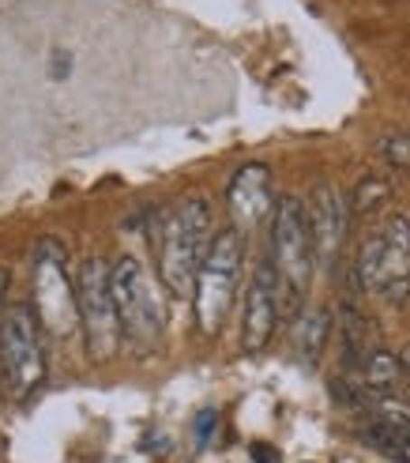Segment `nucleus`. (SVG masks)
I'll return each mask as SVG.
<instances>
[{"label": "nucleus", "mask_w": 410, "mask_h": 463, "mask_svg": "<svg viewBox=\"0 0 410 463\" xmlns=\"http://www.w3.org/2000/svg\"><path fill=\"white\" fill-rule=\"evenodd\" d=\"M0 365L15 392H31L45 377V351L38 335V313L12 306L0 320Z\"/></svg>", "instance_id": "8"}, {"label": "nucleus", "mask_w": 410, "mask_h": 463, "mask_svg": "<svg viewBox=\"0 0 410 463\" xmlns=\"http://www.w3.org/2000/svg\"><path fill=\"white\" fill-rule=\"evenodd\" d=\"M248 456H253V463H283V452L267 441H253L248 445Z\"/></svg>", "instance_id": "16"}, {"label": "nucleus", "mask_w": 410, "mask_h": 463, "mask_svg": "<svg viewBox=\"0 0 410 463\" xmlns=\"http://www.w3.org/2000/svg\"><path fill=\"white\" fill-rule=\"evenodd\" d=\"M31 287H34V309L38 324L50 328V335H72L79 328V290L68 275V252L57 241H38L31 260Z\"/></svg>", "instance_id": "5"}, {"label": "nucleus", "mask_w": 410, "mask_h": 463, "mask_svg": "<svg viewBox=\"0 0 410 463\" xmlns=\"http://www.w3.org/2000/svg\"><path fill=\"white\" fill-rule=\"evenodd\" d=\"M377 151L384 155V162H392V166H399V170H410V132L384 136Z\"/></svg>", "instance_id": "15"}, {"label": "nucleus", "mask_w": 410, "mask_h": 463, "mask_svg": "<svg viewBox=\"0 0 410 463\" xmlns=\"http://www.w3.org/2000/svg\"><path fill=\"white\" fill-rule=\"evenodd\" d=\"M354 268L361 290L403 302L410 294V215H392L380 234L366 238Z\"/></svg>", "instance_id": "4"}, {"label": "nucleus", "mask_w": 410, "mask_h": 463, "mask_svg": "<svg viewBox=\"0 0 410 463\" xmlns=\"http://www.w3.org/2000/svg\"><path fill=\"white\" fill-rule=\"evenodd\" d=\"M271 260L283 283V313H294L312 283L316 245L309 226V207L298 196H283L271 215Z\"/></svg>", "instance_id": "2"}, {"label": "nucleus", "mask_w": 410, "mask_h": 463, "mask_svg": "<svg viewBox=\"0 0 410 463\" xmlns=\"http://www.w3.org/2000/svg\"><path fill=\"white\" fill-rule=\"evenodd\" d=\"M215 426H219V414H215V411H200V419H196V441L208 445L211 433H215Z\"/></svg>", "instance_id": "17"}, {"label": "nucleus", "mask_w": 410, "mask_h": 463, "mask_svg": "<svg viewBox=\"0 0 410 463\" xmlns=\"http://www.w3.org/2000/svg\"><path fill=\"white\" fill-rule=\"evenodd\" d=\"M388 200H392V184L384 177H366V181H358V189L350 193V212L354 215H373L377 207H384Z\"/></svg>", "instance_id": "14"}, {"label": "nucleus", "mask_w": 410, "mask_h": 463, "mask_svg": "<svg viewBox=\"0 0 410 463\" xmlns=\"http://www.w3.org/2000/svg\"><path fill=\"white\" fill-rule=\"evenodd\" d=\"M211 203L203 196H185L163 219L158 234V264H163V283L173 298L196 294L200 264L211 249Z\"/></svg>", "instance_id": "1"}, {"label": "nucleus", "mask_w": 410, "mask_h": 463, "mask_svg": "<svg viewBox=\"0 0 410 463\" xmlns=\"http://www.w3.org/2000/svg\"><path fill=\"white\" fill-rule=\"evenodd\" d=\"M347 222H350V200L335 184H316V193L309 200V226H312V245L321 264H335L339 249L347 241Z\"/></svg>", "instance_id": "11"}, {"label": "nucleus", "mask_w": 410, "mask_h": 463, "mask_svg": "<svg viewBox=\"0 0 410 463\" xmlns=\"http://www.w3.org/2000/svg\"><path fill=\"white\" fill-rule=\"evenodd\" d=\"M226 203H230V215L238 230H256L267 215H275V189H271V170L264 162H248L241 166L226 189Z\"/></svg>", "instance_id": "10"}, {"label": "nucleus", "mask_w": 410, "mask_h": 463, "mask_svg": "<svg viewBox=\"0 0 410 463\" xmlns=\"http://www.w3.org/2000/svg\"><path fill=\"white\" fill-rule=\"evenodd\" d=\"M358 377H361V384H366V388L388 392V388H396L406 377V365H403L399 354L384 351V346H373V351L366 354V362L358 365Z\"/></svg>", "instance_id": "12"}, {"label": "nucleus", "mask_w": 410, "mask_h": 463, "mask_svg": "<svg viewBox=\"0 0 410 463\" xmlns=\"http://www.w3.org/2000/svg\"><path fill=\"white\" fill-rule=\"evenodd\" d=\"M328 328H331V317L328 309H309L298 317V332H294V346H298V354L312 365L321 358L324 343H328Z\"/></svg>", "instance_id": "13"}, {"label": "nucleus", "mask_w": 410, "mask_h": 463, "mask_svg": "<svg viewBox=\"0 0 410 463\" xmlns=\"http://www.w3.org/2000/svg\"><path fill=\"white\" fill-rule=\"evenodd\" d=\"M279 317H283V283H279V271L275 260H260L253 279H248L245 290V313H241V346L248 354L264 351L279 328Z\"/></svg>", "instance_id": "9"}, {"label": "nucleus", "mask_w": 410, "mask_h": 463, "mask_svg": "<svg viewBox=\"0 0 410 463\" xmlns=\"http://www.w3.org/2000/svg\"><path fill=\"white\" fill-rule=\"evenodd\" d=\"M109 283H113V302L121 313V328L125 339L135 351H154L158 339H163V306H158V294L147 268L140 264V257H121L109 268Z\"/></svg>", "instance_id": "6"}, {"label": "nucleus", "mask_w": 410, "mask_h": 463, "mask_svg": "<svg viewBox=\"0 0 410 463\" xmlns=\"http://www.w3.org/2000/svg\"><path fill=\"white\" fill-rule=\"evenodd\" d=\"M5 294H8V271L0 268V309H5ZM0 320H5V313H0Z\"/></svg>", "instance_id": "18"}, {"label": "nucleus", "mask_w": 410, "mask_h": 463, "mask_svg": "<svg viewBox=\"0 0 410 463\" xmlns=\"http://www.w3.org/2000/svg\"><path fill=\"white\" fill-rule=\"evenodd\" d=\"M76 290H79V320L87 335V354L95 362H109L121 351V335H125L117 302H113L109 264L98 257L83 260L76 275Z\"/></svg>", "instance_id": "7"}, {"label": "nucleus", "mask_w": 410, "mask_h": 463, "mask_svg": "<svg viewBox=\"0 0 410 463\" xmlns=\"http://www.w3.org/2000/svg\"><path fill=\"white\" fill-rule=\"evenodd\" d=\"M241 252H245V241H241V230L230 226L215 234L208 257L200 264V275H196V324L200 332L215 339L226 324V313L234 306V294H238V275H241Z\"/></svg>", "instance_id": "3"}]
</instances>
